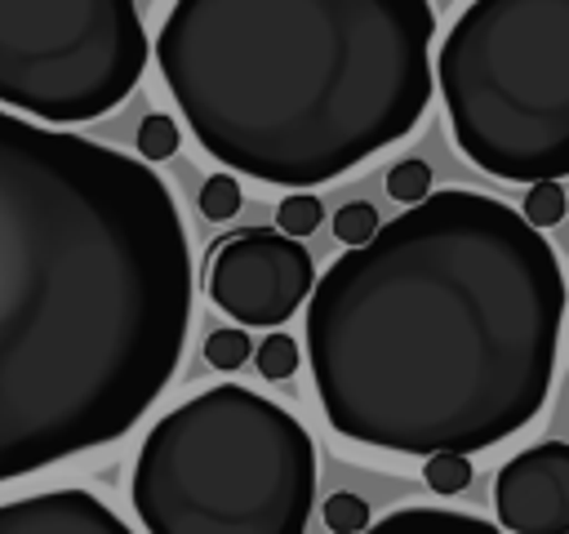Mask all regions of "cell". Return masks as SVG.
Here are the masks:
<instances>
[{
    "mask_svg": "<svg viewBox=\"0 0 569 534\" xmlns=\"http://www.w3.org/2000/svg\"><path fill=\"white\" fill-rule=\"evenodd\" d=\"M191 294L160 174L0 111V485L120 441L182 360Z\"/></svg>",
    "mask_w": 569,
    "mask_h": 534,
    "instance_id": "obj_1",
    "label": "cell"
},
{
    "mask_svg": "<svg viewBox=\"0 0 569 534\" xmlns=\"http://www.w3.org/2000/svg\"><path fill=\"white\" fill-rule=\"evenodd\" d=\"M565 271L542 231L480 191H431L329 263L307 360L338 436L391 454H476L547 405Z\"/></svg>",
    "mask_w": 569,
    "mask_h": 534,
    "instance_id": "obj_2",
    "label": "cell"
},
{
    "mask_svg": "<svg viewBox=\"0 0 569 534\" xmlns=\"http://www.w3.org/2000/svg\"><path fill=\"white\" fill-rule=\"evenodd\" d=\"M431 40L427 0H178L156 62L213 160L320 187L413 134L436 89Z\"/></svg>",
    "mask_w": 569,
    "mask_h": 534,
    "instance_id": "obj_3",
    "label": "cell"
},
{
    "mask_svg": "<svg viewBox=\"0 0 569 534\" xmlns=\"http://www.w3.org/2000/svg\"><path fill=\"white\" fill-rule=\"evenodd\" d=\"M129 498L147 534H307L316 445L271 396L218 383L147 432Z\"/></svg>",
    "mask_w": 569,
    "mask_h": 534,
    "instance_id": "obj_4",
    "label": "cell"
},
{
    "mask_svg": "<svg viewBox=\"0 0 569 534\" xmlns=\"http://www.w3.org/2000/svg\"><path fill=\"white\" fill-rule=\"evenodd\" d=\"M458 147L507 182L569 174V0H476L436 71Z\"/></svg>",
    "mask_w": 569,
    "mask_h": 534,
    "instance_id": "obj_5",
    "label": "cell"
},
{
    "mask_svg": "<svg viewBox=\"0 0 569 534\" xmlns=\"http://www.w3.org/2000/svg\"><path fill=\"white\" fill-rule=\"evenodd\" d=\"M147 53L133 0H0V111L98 120L133 93Z\"/></svg>",
    "mask_w": 569,
    "mask_h": 534,
    "instance_id": "obj_6",
    "label": "cell"
},
{
    "mask_svg": "<svg viewBox=\"0 0 569 534\" xmlns=\"http://www.w3.org/2000/svg\"><path fill=\"white\" fill-rule=\"evenodd\" d=\"M316 263L311 254L280 236L276 227H249L209 245V298L218 312L249 329L284 325L311 294Z\"/></svg>",
    "mask_w": 569,
    "mask_h": 534,
    "instance_id": "obj_7",
    "label": "cell"
},
{
    "mask_svg": "<svg viewBox=\"0 0 569 534\" xmlns=\"http://www.w3.org/2000/svg\"><path fill=\"white\" fill-rule=\"evenodd\" d=\"M493 507L502 534H569V445L542 441L498 467Z\"/></svg>",
    "mask_w": 569,
    "mask_h": 534,
    "instance_id": "obj_8",
    "label": "cell"
},
{
    "mask_svg": "<svg viewBox=\"0 0 569 534\" xmlns=\"http://www.w3.org/2000/svg\"><path fill=\"white\" fill-rule=\"evenodd\" d=\"M0 534H133L89 490H40L0 503Z\"/></svg>",
    "mask_w": 569,
    "mask_h": 534,
    "instance_id": "obj_9",
    "label": "cell"
},
{
    "mask_svg": "<svg viewBox=\"0 0 569 534\" xmlns=\"http://www.w3.org/2000/svg\"><path fill=\"white\" fill-rule=\"evenodd\" d=\"M365 534H502V530L485 516L453 507H400L382 521H369Z\"/></svg>",
    "mask_w": 569,
    "mask_h": 534,
    "instance_id": "obj_10",
    "label": "cell"
},
{
    "mask_svg": "<svg viewBox=\"0 0 569 534\" xmlns=\"http://www.w3.org/2000/svg\"><path fill=\"white\" fill-rule=\"evenodd\" d=\"M320 218H325V209H320V200H316L311 191H293V196H284V200L276 205V231L289 236V240L311 236V231L320 227Z\"/></svg>",
    "mask_w": 569,
    "mask_h": 534,
    "instance_id": "obj_11",
    "label": "cell"
},
{
    "mask_svg": "<svg viewBox=\"0 0 569 534\" xmlns=\"http://www.w3.org/2000/svg\"><path fill=\"white\" fill-rule=\"evenodd\" d=\"M422 481L431 494L453 498L471 485V463L462 454H431V458H422Z\"/></svg>",
    "mask_w": 569,
    "mask_h": 534,
    "instance_id": "obj_12",
    "label": "cell"
},
{
    "mask_svg": "<svg viewBox=\"0 0 569 534\" xmlns=\"http://www.w3.org/2000/svg\"><path fill=\"white\" fill-rule=\"evenodd\" d=\"M387 196L400 200V205H418L431 196V165L427 160H396L387 169Z\"/></svg>",
    "mask_w": 569,
    "mask_h": 534,
    "instance_id": "obj_13",
    "label": "cell"
},
{
    "mask_svg": "<svg viewBox=\"0 0 569 534\" xmlns=\"http://www.w3.org/2000/svg\"><path fill=\"white\" fill-rule=\"evenodd\" d=\"M320 516H325V530L329 534H365L369 530V503L360 494H351V490L329 494L325 507H320Z\"/></svg>",
    "mask_w": 569,
    "mask_h": 534,
    "instance_id": "obj_14",
    "label": "cell"
},
{
    "mask_svg": "<svg viewBox=\"0 0 569 534\" xmlns=\"http://www.w3.org/2000/svg\"><path fill=\"white\" fill-rule=\"evenodd\" d=\"M178 142H182V134H178V120L173 116H164V111H151V116H142V125H138V160H169L173 151H178Z\"/></svg>",
    "mask_w": 569,
    "mask_h": 534,
    "instance_id": "obj_15",
    "label": "cell"
},
{
    "mask_svg": "<svg viewBox=\"0 0 569 534\" xmlns=\"http://www.w3.org/2000/svg\"><path fill=\"white\" fill-rule=\"evenodd\" d=\"M533 231H542V227H556L560 218H565V187L560 182H533L529 191H525V209H516Z\"/></svg>",
    "mask_w": 569,
    "mask_h": 534,
    "instance_id": "obj_16",
    "label": "cell"
},
{
    "mask_svg": "<svg viewBox=\"0 0 569 534\" xmlns=\"http://www.w3.org/2000/svg\"><path fill=\"white\" fill-rule=\"evenodd\" d=\"M373 231H378V209H373L369 200H351V205H342V209L333 214V236H338L347 249L369 245Z\"/></svg>",
    "mask_w": 569,
    "mask_h": 534,
    "instance_id": "obj_17",
    "label": "cell"
},
{
    "mask_svg": "<svg viewBox=\"0 0 569 534\" xmlns=\"http://www.w3.org/2000/svg\"><path fill=\"white\" fill-rule=\"evenodd\" d=\"M249 352H253L249 334H244V329H231V325L209 329V338H204V360H209L213 369H240V365L249 360Z\"/></svg>",
    "mask_w": 569,
    "mask_h": 534,
    "instance_id": "obj_18",
    "label": "cell"
},
{
    "mask_svg": "<svg viewBox=\"0 0 569 534\" xmlns=\"http://www.w3.org/2000/svg\"><path fill=\"white\" fill-rule=\"evenodd\" d=\"M253 360H258V374H262V378L280 383V378H289V374L298 369V343H293L289 334H267V338L253 347Z\"/></svg>",
    "mask_w": 569,
    "mask_h": 534,
    "instance_id": "obj_19",
    "label": "cell"
},
{
    "mask_svg": "<svg viewBox=\"0 0 569 534\" xmlns=\"http://www.w3.org/2000/svg\"><path fill=\"white\" fill-rule=\"evenodd\" d=\"M200 214L222 222V218H236L240 214V182L231 174H213L204 187H200Z\"/></svg>",
    "mask_w": 569,
    "mask_h": 534,
    "instance_id": "obj_20",
    "label": "cell"
}]
</instances>
